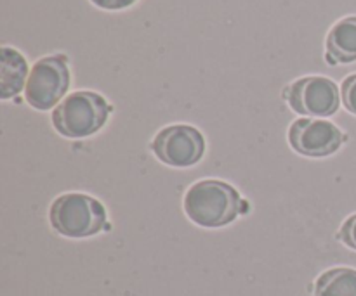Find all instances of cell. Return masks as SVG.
<instances>
[{"label": "cell", "instance_id": "6da1fadb", "mask_svg": "<svg viewBox=\"0 0 356 296\" xmlns=\"http://www.w3.org/2000/svg\"><path fill=\"white\" fill-rule=\"evenodd\" d=\"M183 207L186 217L205 229L225 227L247 211L238 191L218 179L193 184L184 194Z\"/></svg>", "mask_w": 356, "mask_h": 296}, {"label": "cell", "instance_id": "7a4b0ae2", "mask_svg": "<svg viewBox=\"0 0 356 296\" xmlns=\"http://www.w3.org/2000/svg\"><path fill=\"white\" fill-rule=\"evenodd\" d=\"M113 107L101 94L79 90L65 97L52 111L56 132L66 139H86L97 134L106 123Z\"/></svg>", "mask_w": 356, "mask_h": 296}, {"label": "cell", "instance_id": "3957f363", "mask_svg": "<svg viewBox=\"0 0 356 296\" xmlns=\"http://www.w3.org/2000/svg\"><path fill=\"white\" fill-rule=\"evenodd\" d=\"M49 220L51 227L65 238H90L106 229V210L89 194L68 193L52 201Z\"/></svg>", "mask_w": 356, "mask_h": 296}, {"label": "cell", "instance_id": "277c9868", "mask_svg": "<svg viewBox=\"0 0 356 296\" xmlns=\"http://www.w3.org/2000/svg\"><path fill=\"white\" fill-rule=\"evenodd\" d=\"M70 75L66 55H47L38 59L28 75L24 99L33 110L49 111L68 92Z\"/></svg>", "mask_w": 356, "mask_h": 296}, {"label": "cell", "instance_id": "5b68a950", "mask_svg": "<svg viewBox=\"0 0 356 296\" xmlns=\"http://www.w3.org/2000/svg\"><path fill=\"white\" fill-rule=\"evenodd\" d=\"M152 151L163 165L190 168L204 158L205 139L191 125H170L155 135Z\"/></svg>", "mask_w": 356, "mask_h": 296}, {"label": "cell", "instance_id": "8992f818", "mask_svg": "<svg viewBox=\"0 0 356 296\" xmlns=\"http://www.w3.org/2000/svg\"><path fill=\"white\" fill-rule=\"evenodd\" d=\"M285 99L292 111L318 120L336 114L341 104L339 89L325 76H305L296 80L285 90Z\"/></svg>", "mask_w": 356, "mask_h": 296}, {"label": "cell", "instance_id": "52a82bcc", "mask_svg": "<svg viewBox=\"0 0 356 296\" xmlns=\"http://www.w3.org/2000/svg\"><path fill=\"white\" fill-rule=\"evenodd\" d=\"M346 141V135L325 120L299 118L289 128V144L298 155L308 158H325L334 155Z\"/></svg>", "mask_w": 356, "mask_h": 296}, {"label": "cell", "instance_id": "ba28073f", "mask_svg": "<svg viewBox=\"0 0 356 296\" xmlns=\"http://www.w3.org/2000/svg\"><path fill=\"white\" fill-rule=\"evenodd\" d=\"M325 59L329 64H350L356 61V16L337 21L325 38Z\"/></svg>", "mask_w": 356, "mask_h": 296}, {"label": "cell", "instance_id": "9c48e42d", "mask_svg": "<svg viewBox=\"0 0 356 296\" xmlns=\"http://www.w3.org/2000/svg\"><path fill=\"white\" fill-rule=\"evenodd\" d=\"M28 64L19 51L2 47L0 51V97L10 99L26 87Z\"/></svg>", "mask_w": 356, "mask_h": 296}, {"label": "cell", "instance_id": "30bf717a", "mask_svg": "<svg viewBox=\"0 0 356 296\" xmlns=\"http://www.w3.org/2000/svg\"><path fill=\"white\" fill-rule=\"evenodd\" d=\"M315 296H356V270L337 267L323 272L315 283Z\"/></svg>", "mask_w": 356, "mask_h": 296}, {"label": "cell", "instance_id": "8fae6325", "mask_svg": "<svg viewBox=\"0 0 356 296\" xmlns=\"http://www.w3.org/2000/svg\"><path fill=\"white\" fill-rule=\"evenodd\" d=\"M341 97H343L344 107H346L351 114H356V73L343 80V85H341Z\"/></svg>", "mask_w": 356, "mask_h": 296}, {"label": "cell", "instance_id": "7c38bea8", "mask_svg": "<svg viewBox=\"0 0 356 296\" xmlns=\"http://www.w3.org/2000/svg\"><path fill=\"white\" fill-rule=\"evenodd\" d=\"M339 239L346 246H350L351 250L356 252V214L351 215L346 222L343 224L339 231Z\"/></svg>", "mask_w": 356, "mask_h": 296}, {"label": "cell", "instance_id": "4fadbf2b", "mask_svg": "<svg viewBox=\"0 0 356 296\" xmlns=\"http://www.w3.org/2000/svg\"><path fill=\"white\" fill-rule=\"evenodd\" d=\"M94 6H97L99 9H106V10H122L131 7L136 0H90Z\"/></svg>", "mask_w": 356, "mask_h": 296}]
</instances>
